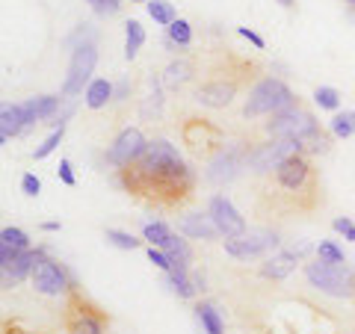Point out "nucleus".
Listing matches in <instances>:
<instances>
[{
    "label": "nucleus",
    "instance_id": "30",
    "mask_svg": "<svg viewBox=\"0 0 355 334\" xmlns=\"http://www.w3.org/2000/svg\"><path fill=\"white\" fill-rule=\"evenodd\" d=\"M166 36H169L178 48H190L193 44V24L190 21H184V18H178L172 27H166Z\"/></svg>",
    "mask_w": 355,
    "mask_h": 334
},
{
    "label": "nucleus",
    "instance_id": "4",
    "mask_svg": "<svg viewBox=\"0 0 355 334\" xmlns=\"http://www.w3.org/2000/svg\"><path fill=\"white\" fill-rule=\"evenodd\" d=\"M263 133L270 139H296V142H308L320 133V121L314 118L311 109H305L302 104H293L282 109V113L270 116V121L263 125Z\"/></svg>",
    "mask_w": 355,
    "mask_h": 334
},
{
    "label": "nucleus",
    "instance_id": "32",
    "mask_svg": "<svg viewBox=\"0 0 355 334\" xmlns=\"http://www.w3.org/2000/svg\"><path fill=\"white\" fill-rule=\"evenodd\" d=\"M107 243L110 246H116V249H125V252H133V249H139L142 246V240H137L133 234H128V231H116V228H107Z\"/></svg>",
    "mask_w": 355,
    "mask_h": 334
},
{
    "label": "nucleus",
    "instance_id": "18",
    "mask_svg": "<svg viewBox=\"0 0 355 334\" xmlns=\"http://www.w3.org/2000/svg\"><path fill=\"white\" fill-rule=\"evenodd\" d=\"M299 261H302V258H299L293 249H282V252L270 254V258L261 263V275L270 278V281H282V278H287V275L296 270Z\"/></svg>",
    "mask_w": 355,
    "mask_h": 334
},
{
    "label": "nucleus",
    "instance_id": "10",
    "mask_svg": "<svg viewBox=\"0 0 355 334\" xmlns=\"http://www.w3.org/2000/svg\"><path fill=\"white\" fill-rule=\"evenodd\" d=\"M65 328L69 334H107V317L98 305L71 290L69 308H65Z\"/></svg>",
    "mask_w": 355,
    "mask_h": 334
},
{
    "label": "nucleus",
    "instance_id": "1",
    "mask_svg": "<svg viewBox=\"0 0 355 334\" xmlns=\"http://www.w3.org/2000/svg\"><path fill=\"white\" fill-rule=\"evenodd\" d=\"M121 186L154 207H181L196 189V172L166 139H151L146 154L121 169Z\"/></svg>",
    "mask_w": 355,
    "mask_h": 334
},
{
    "label": "nucleus",
    "instance_id": "29",
    "mask_svg": "<svg viewBox=\"0 0 355 334\" xmlns=\"http://www.w3.org/2000/svg\"><path fill=\"white\" fill-rule=\"evenodd\" d=\"M0 249H12V252H27L30 249V237H27V231H21V228H3L0 231Z\"/></svg>",
    "mask_w": 355,
    "mask_h": 334
},
{
    "label": "nucleus",
    "instance_id": "33",
    "mask_svg": "<svg viewBox=\"0 0 355 334\" xmlns=\"http://www.w3.org/2000/svg\"><path fill=\"white\" fill-rule=\"evenodd\" d=\"M317 261H326V263H347V254L338 246L335 240H320L317 246Z\"/></svg>",
    "mask_w": 355,
    "mask_h": 334
},
{
    "label": "nucleus",
    "instance_id": "36",
    "mask_svg": "<svg viewBox=\"0 0 355 334\" xmlns=\"http://www.w3.org/2000/svg\"><path fill=\"white\" fill-rule=\"evenodd\" d=\"M148 261L157 266L160 272H172V261H169V254H166L163 249H154V246H148Z\"/></svg>",
    "mask_w": 355,
    "mask_h": 334
},
{
    "label": "nucleus",
    "instance_id": "20",
    "mask_svg": "<svg viewBox=\"0 0 355 334\" xmlns=\"http://www.w3.org/2000/svg\"><path fill=\"white\" fill-rule=\"evenodd\" d=\"M193 77H196L193 60H172L169 65H166V71H163V86L166 89H184Z\"/></svg>",
    "mask_w": 355,
    "mask_h": 334
},
{
    "label": "nucleus",
    "instance_id": "7",
    "mask_svg": "<svg viewBox=\"0 0 355 334\" xmlns=\"http://www.w3.org/2000/svg\"><path fill=\"white\" fill-rule=\"evenodd\" d=\"M293 154H305V142H296V139H266V142H252L246 169H249L252 175L266 177V175L275 169V166L284 163L287 157H293Z\"/></svg>",
    "mask_w": 355,
    "mask_h": 334
},
{
    "label": "nucleus",
    "instance_id": "41",
    "mask_svg": "<svg viewBox=\"0 0 355 334\" xmlns=\"http://www.w3.org/2000/svg\"><path fill=\"white\" fill-rule=\"evenodd\" d=\"M237 33H240V36H243V39H246V42H252V44H254V48H258V51H261V48H263V44H266V42H263V39L258 36V33H254V30H249V27H237Z\"/></svg>",
    "mask_w": 355,
    "mask_h": 334
},
{
    "label": "nucleus",
    "instance_id": "2",
    "mask_svg": "<svg viewBox=\"0 0 355 334\" xmlns=\"http://www.w3.org/2000/svg\"><path fill=\"white\" fill-rule=\"evenodd\" d=\"M320 204V181L308 154H293L263 177L258 207L263 213H311Z\"/></svg>",
    "mask_w": 355,
    "mask_h": 334
},
{
    "label": "nucleus",
    "instance_id": "9",
    "mask_svg": "<svg viewBox=\"0 0 355 334\" xmlns=\"http://www.w3.org/2000/svg\"><path fill=\"white\" fill-rule=\"evenodd\" d=\"M243 89V74H234V71H214V77H207L205 83L196 86L193 98L202 107H210V109H222L228 107L231 101L237 98V92Z\"/></svg>",
    "mask_w": 355,
    "mask_h": 334
},
{
    "label": "nucleus",
    "instance_id": "35",
    "mask_svg": "<svg viewBox=\"0 0 355 334\" xmlns=\"http://www.w3.org/2000/svg\"><path fill=\"white\" fill-rule=\"evenodd\" d=\"M89 6H92V12L104 15V18H113L121 12V0H86Z\"/></svg>",
    "mask_w": 355,
    "mask_h": 334
},
{
    "label": "nucleus",
    "instance_id": "28",
    "mask_svg": "<svg viewBox=\"0 0 355 334\" xmlns=\"http://www.w3.org/2000/svg\"><path fill=\"white\" fill-rule=\"evenodd\" d=\"M146 9H148V15L157 21L160 27H172L178 21V12H175V6L169 3V0H148Z\"/></svg>",
    "mask_w": 355,
    "mask_h": 334
},
{
    "label": "nucleus",
    "instance_id": "6",
    "mask_svg": "<svg viewBox=\"0 0 355 334\" xmlns=\"http://www.w3.org/2000/svg\"><path fill=\"white\" fill-rule=\"evenodd\" d=\"M249 148H252V142L249 146L246 142H225V146H222L219 151H214V157L207 160L205 177L216 186H225L231 181H237V177L243 175V169H246V163H249Z\"/></svg>",
    "mask_w": 355,
    "mask_h": 334
},
{
    "label": "nucleus",
    "instance_id": "26",
    "mask_svg": "<svg viewBox=\"0 0 355 334\" xmlns=\"http://www.w3.org/2000/svg\"><path fill=\"white\" fill-rule=\"evenodd\" d=\"M142 240H148V246H154V249H166V243L172 240V228L160 219L146 222V225H142Z\"/></svg>",
    "mask_w": 355,
    "mask_h": 334
},
{
    "label": "nucleus",
    "instance_id": "11",
    "mask_svg": "<svg viewBox=\"0 0 355 334\" xmlns=\"http://www.w3.org/2000/svg\"><path fill=\"white\" fill-rule=\"evenodd\" d=\"M30 281H33V287H36V293H42V296H65V293L74 290L71 272L65 270L60 261L48 258V254L39 258L36 270H33V275H30Z\"/></svg>",
    "mask_w": 355,
    "mask_h": 334
},
{
    "label": "nucleus",
    "instance_id": "21",
    "mask_svg": "<svg viewBox=\"0 0 355 334\" xmlns=\"http://www.w3.org/2000/svg\"><path fill=\"white\" fill-rule=\"evenodd\" d=\"M113 95H116V83H110L107 77H95V80L89 83L83 98H86L89 109H104L110 101H113Z\"/></svg>",
    "mask_w": 355,
    "mask_h": 334
},
{
    "label": "nucleus",
    "instance_id": "12",
    "mask_svg": "<svg viewBox=\"0 0 355 334\" xmlns=\"http://www.w3.org/2000/svg\"><path fill=\"white\" fill-rule=\"evenodd\" d=\"M279 246H282V240L272 228H252L243 237L225 240V254H231L237 261H249V258H261L266 252H275Z\"/></svg>",
    "mask_w": 355,
    "mask_h": 334
},
{
    "label": "nucleus",
    "instance_id": "14",
    "mask_svg": "<svg viewBox=\"0 0 355 334\" xmlns=\"http://www.w3.org/2000/svg\"><path fill=\"white\" fill-rule=\"evenodd\" d=\"M39 258H44V246L27 249V252H12V249H0V275H3V290L15 287L18 281L33 275Z\"/></svg>",
    "mask_w": 355,
    "mask_h": 334
},
{
    "label": "nucleus",
    "instance_id": "8",
    "mask_svg": "<svg viewBox=\"0 0 355 334\" xmlns=\"http://www.w3.org/2000/svg\"><path fill=\"white\" fill-rule=\"evenodd\" d=\"M95 65H98V48L95 44H80V48L71 51V62H69V74H65V83H62V101H71L77 95H86L89 83H92V74H95Z\"/></svg>",
    "mask_w": 355,
    "mask_h": 334
},
{
    "label": "nucleus",
    "instance_id": "5",
    "mask_svg": "<svg viewBox=\"0 0 355 334\" xmlns=\"http://www.w3.org/2000/svg\"><path fill=\"white\" fill-rule=\"evenodd\" d=\"M305 278L311 287L335 299H355V270L347 263L311 261L305 263Z\"/></svg>",
    "mask_w": 355,
    "mask_h": 334
},
{
    "label": "nucleus",
    "instance_id": "45",
    "mask_svg": "<svg viewBox=\"0 0 355 334\" xmlns=\"http://www.w3.org/2000/svg\"><path fill=\"white\" fill-rule=\"evenodd\" d=\"M133 3H148V0H133Z\"/></svg>",
    "mask_w": 355,
    "mask_h": 334
},
{
    "label": "nucleus",
    "instance_id": "40",
    "mask_svg": "<svg viewBox=\"0 0 355 334\" xmlns=\"http://www.w3.org/2000/svg\"><path fill=\"white\" fill-rule=\"evenodd\" d=\"M130 89H133V83L128 80V77H121V80L116 83V95H113V101H125V98H130Z\"/></svg>",
    "mask_w": 355,
    "mask_h": 334
},
{
    "label": "nucleus",
    "instance_id": "24",
    "mask_svg": "<svg viewBox=\"0 0 355 334\" xmlns=\"http://www.w3.org/2000/svg\"><path fill=\"white\" fill-rule=\"evenodd\" d=\"M196 319L202 322L205 334H225V322H222V314L216 310L214 302H198L196 305Z\"/></svg>",
    "mask_w": 355,
    "mask_h": 334
},
{
    "label": "nucleus",
    "instance_id": "39",
    "mask_svg": "<svg viewBox=\"0 0 355 334\" xmlns=\"http://www.w3.org/2000/svg\"><path fill=\"white\" fill-rule=\"evenodd\" d=\"M57 177L65 184V186H74L77 184V177L71 172V160H60V169H57Z\"/></svg>",
    "mask_w": 355,
    "mask_h": 334
},
{
    "label": "nucleus",
    "instance_id": "22",
    "mask_svg": "<svg viewBox=\"0 0 355 334\" xmlns=\"http://www.w3.org/2000/svg\"><path fill=\"white\" fill-rule=\"evenodd\" d=\"M163 275H166V284H169V290L178 299H196L198 296L193 270H172V272H163Z\"/></svg>",
    "mask_w": 355,
    "mask_h": 334
},
{
    "label": "nucleus",
    "instance_id": "43",
    "mask_svg": "<svg viewBox=\"0 0 355 334\" xmlns=\"http://www.w3.org/2000/svg\"><path fill=\"white\" fill-rule=\"evenodd\" d=\"M279 3H282V6H287V9H291V6H293V0H279Z\"/></svg>",
    "mask_w": 355,
    "mask_h": 334
},
{
    "label": "nucleus",
    "instance_id": "17",
    "mask_svg": "<svg viewBox=\"0 0 355 334\" xmlns=\"http://www.w3.org/2000/svg\"><path fill=\"white\" fill-rule=\"evenodd\" d=\"M60 104H62V95H39V98H27L21 109L27 116V128L30 125H42L60 113Z\"/></svg>",
    "mask_w": 355,
    "mask_h": 334
},
{
    "label": "nucleus",
    "instance_id": "34",
    "mask_svg": "<svg viewBox=\"0 0 355 334\" xmlns=\"http://www.w3.org/2000/svg\"><path fill=\"white\" fill-rule=\"evenodd\" d=\"M62 137H65V128H57V130H53V133H51V137H48V139H44V142H42V146H39L36 151H33V160H44V157H51V154H53V151H57V148H60V142H62Z\"/></svg>",
    "mask_w": 355,
    "mask_h": 334
},
{
    "label": "nucleus",
    "instance_id": "25",
    "mask_svg": "<svg viewBox=\"0 0 355 334\" xmlns=\"http://www.w3.org/2000/svg\"><path fill=\"white\" fill-rule=\"evenodd\" d=\"M142 44H146V27H142L137 18H130L125 24V57L137 60V53H139Z\"/></svg>",
    "mask_w": 355,
    "mask_h": 334
},
{
    "label": "nucleus",
    "instance_id": "16",
    "mask_svg": "<svg viewBox=\"0 0 355 334\" xmlns=\"http://www.w3.org/2000/svg\"><path fill=\"white\" fill-rule=\"evenodd\" d=\"M178 231H181L184 237H190V240H207V243L222 237L207 210H205V213H202V210H196V213H184L181 219H178Z\"/></svg>",
    "mask_w": 355,
    "mask_h": 334
},
{
    "label": "nucleus",
    "instance_id": "23",
    "mask_svg": "<svg viewBox=\"0 0 355 334\" xmlns=\"http://www.w3.org/2000/svg\"><path fill=\"white\" fill-rule=\"evenodd\" d=\"M166 254H169V261H172V270H190V263H193V249H190V243H187L184 237H178V234H172V240L166 243Z\"/></svg>",
    "mask_w": 355,
    "mask_h": 334
},
{
    "label": "nucleus",
    "instance_id": "13",
    "mask_svg": "<svg viewBox=\"0 0 355 334\" xmlns=\"http://www.w3.org/2000/svg\"><path fill=\"white\" fill-rule=\"evenodd\" d=\"M146 148H148V139H146V133H142L139 128H125L116 137V142L107 148V154H104V160L110 163V166H116V169L121 172V169H128V166H133L137 163L142 154H146Z\"/></svg>",
    "mask_w": 355,
    "mask_h": 334
},
{
    "label": "nucleus",
    "instance_id": "15",
    "mask_svg": "<svg viewBox=\"0 0 355 334\" xmlns=\"http://www.w3.org/2000/svg\"><path fill=\"white\" fill-rule=\"evenodd\" d=\"M207 213L210 219H214V225L219 228V234L225 240H234V237H243L249 228H246V216L240 213V210L234 207V202H231L228 195H210L207 202Z\"/></svg>",
    "mask_w": 355,
    "mask_h": 334
},
{
    "label": "nucleus",
    "instance_id": "27",
    "mask_svg": "<svg viewBox=\"0 0 355 334\" xmlns=\"http://www.w3.org/2000/svg\"><path fill=\"white\" fill-rule=\"evenodd\" d=\"M329 130H331V137L335 139H349L352 133H355V109H338L335 116H331L329 121Z\"/></svg>",
    "mask_w": 355,
    "mask_h": 334
},
{
    "label": "nucleus",
    "instance_id": "31",
    "mask_svg": "<svg viewBox=\"0 0 355 334\" xmlns=\"http://www.w3.org/2000/svg\"><path fill=\"white\" fill-rule=\"evenodd\" d=\"M314 104L320 109H331V113H338V107H340V92L338 89H331V86H317L314 89Z\"/></svg>",
    "mask_w": 355,
    "mask_h": 334
},
{
    "label": "nucleus",
    "instance_id": "19",
    "mask_svg": "<svg viewBox=\"0 0 355 334\" xmlns=\"http://www.w3.org/2000/svg\"><path fill=\"white\" fill-rule=\"evenodd\" d=\"M27 128V116L21 104H3L0 107V142H9Z\"/></svg>",
    "mask_w": 355,
    "mask_h": 334
},
{
    "label": "nucleus",
    "instance_id": "44",
    "mask_svg": "<svg viewBox=\"0 0 355 334\" xmlns=\"http://www.w3.org/2000/svg\"><path fill=\"white\" fill-rule=\"evenodd\" d=\"M343 3H349V6H352V9H355V0H343Z\"/></svg>",
    "mask_w": 355,
    "mask_h": 334
},
{
    "label": "nucleus",
    "instance_id": "42",
    "mask_svg": "<svg viewBox=\"0 0 355 334\" xmlns=\"http://www.w3.org/2000/svg\"><path fill=\"white\" fill-rule=\"evenodd\" d=\"M42 231H60V222H42Z\"/></svg>",
    "mask_w": 355,
    "mask_h": 334
},
{
    "label": "nucleus",
    "instance_id": "37",
    "mask_svg": "<svg viewBox=\"0 0 355 334\" xmlns=\"http://www.w3.org/2000/svg\"><path fill=\"white\" fill-rule=\"evenodd\" d=\"M331 228H335L338 234H343V240L355 243V222H352L349 216H338L335 222H331Z\"/></svg>",
    "mask_w": 355,
    "mask_h": 334
},
{
    "label": "nucleus",
    "instance_id": "3",
    "mask_svg": "<svg viewBox=\"0 0 355 334\" xmlns=\"http://www.w3.org/2000/svg\"><path fill=\"white\" fill-rule=\"evenodd\" d=\"M293 104H299V101H296L293 89L284 80H279V77H261V80L249 89V98H246V104H243V116L246 118L275 116Z\"/></svg>",
    "mask_w": 355,
    "mask_h": 334
},
{
    "label": "nucleus",
    "instance_id": "38",
    "mask_svg": "<svg viewBox=\"0 0 355 334\" xmlns=\"http://www.w3.org/2000/svg\"><path fill=\"white\" fill-rule=\"evenodd\" d=\"M21 189H24V195H39L42 193V181L33 172H27L24 177H21Z\"/></svg>",
    "mask_w": 355,
    "mask_h": 334
}]
</instances>
